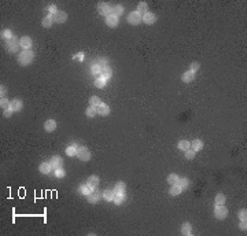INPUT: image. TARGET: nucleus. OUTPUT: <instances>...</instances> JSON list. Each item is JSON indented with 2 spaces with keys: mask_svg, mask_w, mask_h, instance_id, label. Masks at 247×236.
<instances>
[{
  "mask_svg": "<svg viewBox=\"0 0 247 236\" xmlns=\"http://www.w3.org/2000/svg\"><path fill=\"white\" fill-rule=\"evenodd\" d=\"M33 58H34V54H33L30 49L29 51H22V52H19V55H18V63L21 66H27V65L32 63Z\"/></svg>",
  "mask_w": 247,
  "mask_h": 236,
  "instance_id": "obj_1",
  "label": "nucleus"
},
{
  "mask_svg": "<svg viewBox=\"0 0 247 236\" xmlns=\"http://www.w3.org/2000/svg\"><path fill=\"white\" fill-rule=\"evenodd\" d=\"M4 47L5 49H7L10 54H14V52L18 51V48L21 47V44H19V40L14 36V37L8 38V40H4Z\"/></svg>",
  "mask_w": 247,
  "mask_h": 236,
  "instance_id": "obj_2",
  "label": "nucleus"
},
{
  "mask_svg": "<svg viewBox=\"0 0 247 236\" xmlns=\"http://www.w3.org/2000/svg\"><path fill=\"white\" fill-rule=\"evenodd\" d=\"M126 21H128L131 25H139L140 22L143 21V15L140 13H137V11H132V13L128 15Z\"/></svg>",
  "mask_w": 247,
  "mask_h": 236,
  "instance_id": "obj_3",
  "label": "nucleus"
},
{
  "mask_svg": "<svg viewBox=\"0 0 247 236\" xmlns=\"http://www.w3.org/2000/svg\"><path fill=\"white\" fill-rule=\"evenodd\" d=\"M214 216H216V218H218V220L227 218V216H228V209L225 207L224 205H216Z\"/></svg>",
  "mask_w": 247,
  "mask_h": 236,
  "instance_id": "obj_4",
  "label": "nucleus"
},
{
  "mask_svg": "<svg viewBox=\"0 0 247 236\" xmlns=\"http://www.w3.org/2000/svg\"><path fill=\"white\" fill-rule=\"evenodd\" d=\"M77 156L80 158V161L87 162L91 159V151L87 147H80L78 151H77Z\"/></svg>",
  "mask_w": 247,
  "mask_h": 236,
  "instance_id": "obj_5",
  "label": "nucleus"
},
{
  "mask_svg": "<svg viewBox=\"0 0 247 236\" xmlns=\"http://www.w3.org/2000/svg\"><path fill=\"white\" fill-rule=\"evenodd\" d=\"M111 8L113 7H110L107 3H99L98 4V11H99V14H102L103 16H109V15H111Z\"/></svg>",
  "mask_w": 247,
  "mask_h": 236,
  "instance_id": "obj_6",
  "label": "nucleus"
},
{
  "mask_svg": "<svg viewBox=\"0 0 247 236\" xmlns=\"http://www.w3.org/2000/svg\"><path fill=\"white\" fill-rule=\"evenodd\" d=\"M102 196H103V194H102V192L98 189V187H95V188H93V191L88 195V200H89L91 203H98L99 199H100Z\"/></svg>",
  "mask_w": 247,
  "mask_h": 236,
  "instance_id": "obj_7",
  "label": "nucleus"
},
{
  "mask_svg": "<svg viewBox=\"0 0 247 236\" xmlns=\"http://www.w3.org/2000/svg\"><path fill=\"white\" fill-rule=\"evenodd\" d=\"M19 44H21V48L23 49V51H29V49L32 48L33 41L29 36H23V37H21V40H19Z\"/></svg>",
  "mask_w": 247,
  "mask_h": 236,
  "instance_id": "obj_8",
  "label": "nucleus"
},
{
  "mask_svg": "<svg viewBox=\"0 0 247 236\" xmlns=\"http://www.w3.org/2000/svg\"><path fill=\"white\" fill-rule=\"evenodd\" d=\"M66 19H67V14L65 11H58L52 15V21L58 22V23H63V22H66Z\"/></svg>",
  "mask_w": 247,
  "mask_h": 236,
  "instance_id": "obj_9",
  "label": "nucleus"
},
{
  "mask_svg": "<svg viewBox=\"0 0 247 236\" xmlns=\"http://www.w3.org/2000/svg\"><path fill=\"white\" fill-rule=\"evenodd\" d=\"M155 21H156V16H155V14L154 13H145L144 15H143V22H145L147 25H152V23H155Z\"/></svg>",
  "mask_w": 247,
  "mask_h": 236,
  "instance_id": "obj_10",
  "label": "nucleus"
},
{
  "mask_svg": "<svg viewBox=\"0 0 247 236\" xmlns=\"http://www.w3.org/2000/svg\"><path fill=\"white\" fill-rule=\"evenodd\" d=\"M63 161L60 156H52L51 159H49V165H51L52 169H59L60 166H62Z\"/></svg>",
  "mask_w": 247,
  "mask_h": 236,
  "instance_id": "obj_11",
  "label": "nucleus"
},
{
  "mask_svg": "<svg viewBox=\"0 0 247 236\" xmlns=\"http://www.w3.org/2000/svg\"><path fill=\"white\" fill-rule=\"evenodd\" d=\"M96 113H98L99 115H109L110 114V107L107 106V104L102 103L96 107Z\"/></svg>",
  "mask_w": 247,
  "mask_h": 236,
  "instance_id": "obj_12",
  "label": "nucleus"
},
{
  "mask_svg": "<svg viewBox=\"0 0 247 236\" xmlns=\"http://www.w3.org/2000/svg\"><path fill=\"white\" fill-rule=\"evenodd\" d=\"M106 25L109 27H115L118 25V16H115V15H109L106 18Z\"/></svg>",
  "mask_w": 247,
  "mask_h": 236,
  "instance_id": "obj_13",
  "label": "nucleus"
},
{
  "mask_svg": "<svg viewBox=\"0 0 247 236\" xmlns=\"http://www.w3.org/2000/svg\"><path fill=\"white\" fill-rule=\"evenodd\" d=\"M44 129L47 132H52L56 129V121L55 120H47L45 123H44Z\"/></svg>",
  "mask_w": 247,
  "mask_h": 236,
  "instance_id": "obj_14",
  "label": "nucleus"
},
{
  "mask_svg": "<svg viewBox=\"0 0 247 236\" xmlns=\"http://www.w3.org/2000/svg\"><path fill=\"white\" fill-rule=\"evenodd\" d=\"M102 65H99V63H93L92 65V67H91V71H92V74L95 77H102Z\"/></svg>",
  "mask_w": 247,
  "mask_h": 236,
  "instance_id": "obj_15",
  "label": "nucleus"
},
{
  "mask_svg": "<svg viewBox=\"0 0 247 236\" xmlns=\"http://www.w3.org/2000/svg\"><path fill=\"white\" fill-rule=\"evenodd\" d=\"M51 165H49V162H43V163H40V166H38V170H40V173H43V174H48L49 172H51Z\"/></svg>",
  "mask_w": 247,
  "mask_h": 236,
  "instance_id": "obj_16",
  "label": "nucleus"
},
{
  "mask_svg": "<svg viewBox=\"0 0 247 236\" xmlns=\"http://www.w3.org/2000/svg\"><path fill=\"white\" fill-rule=\"evenodd\" d=\"M137 13H140L141 15H144L145 13H148V4L145 2H140L137 4Z\"/></svg>",
  "mask_w": 247,
  "mask_h": 236,
  "instance_id": "obj_17",
  "label": "nucleus"
},
{
  "mask_svg": "<svg viewBox=\"0 0 247 236\" xmlns=\"http://www.w3.org/2000/svg\"><path fill=\"white\" fill-rule=\"evenodd\" d=\"M10 107L14 110V111H19V110L22 109V100H19V99H14V100H11Z\"/></svg>",
  "mask_w": 247,
  "mask_h": 236,
  "instance_id": "obj_18",
  "label": "nucleus"
},
{
  "mask_svg": "<svg viewBox=\"0 0 247 236\" xmlns=\"http://www.w3.org/2000/svg\"><path fill=\"white\" fill-rule=\"evenodd\" d=\"M111 14L120 18V16L123 14V7H122V5H120V4H118V5H114V7L111 8Z\"/></svg>",
  "mask_w": 247,
  "mask_h": 236,
  "instance_id": "obj_19",
  "label": "nucleus"
},
{
  "mask_svg": "<svg viewBox=\"0 0 247 236\" xmlns=\"http://www.w3.org/2000/svg\"><path fill=\"white\" fill-rule=\"evenodd\" d=\"M191 231H192L191 224H189V222H184L183 227H181V233H183V235H185V236H189V235H191Z\"/></svg>",
  "mask_w": 247,
  "mask_h": 236,
  "instance_id": "obj_20",
  "label": "nucleus"
},
{
  "mask_svg": "<svg viewBox=\"0 0 247 236\" xmlns=\"http://www.w3.org/2000/svg\"><path fill=\"white\" fill-rule=\"evenodd\" d=\"M202 148H203V143L200 141V140L196 139V140H194V141L191 143V150H194L195 152H196V151H200Z\"/></svg>",
  "mask_w": 247,
  "mask_h": 236,
  "instance_id": "obj_21",
  "label": "nucleus"
},
{
  "mask_svg": "<svg viewBox=\"0 0 247 236\" xmlns=\"http://www.w3.org/2000/svg\"><path fill=\"white\" fill-rule=\"evenodd\" d=\"M194 77H195V73H192V71H185V73L181 76V80H183L184 82H191L192 80H194Z\"/></svg>",
  "mask_w": 247,
  "mask_h": 236,
  "instance_id": "obj_22",
  "label": "nucleus"
},
{
  "mask_svg": "<svg viewBox=\"0 0 247 236\" xmlns=\"http://www.w3.org/2000/svg\"><path fill=\"white\" fill-rule=\"evenodd\" d=\"M125 183H122V181H120V183H117V185H115L114 188V194H125Z\"/></svg>",
  "mask_w": 247,
  "mask_h": 236,
  "instance_id": "obj_23",
  "label": "nucleus"
},
{
  "mask_svg": "<svg viewBox=\"0 0 247 236\" xmlns=\"http://www.w3.org/2000/svg\"><path fill=\"white\" fill-rule=\"evenodd\" d=\"M181 187L178 185V184H174V185H172L170 187V191H169V194L170 195H173V196H177V195H180L181 194Z\"/></svg>",
  "mask_w": 247,
  "mask_h": 236,
  "instance_id": "obj_24",
  "label": "nucleus"
},
{
  "mask_svg": "<svg viewBox=\"0 0 247 236\" xmlns=\"http://www.w3.org/2000/svg\"><path fill=\"white\" fill-rule=\"evenodd\" d=\"M92 191H93V188H92L91 185H88V184H82V185L80 187V192H81L82 195H87V196H88V195H89Z\"/></svg>",
  "mask_w": 247,
  "mask_h": 236,
  "instance_id": "obj_25",
  "label": "nucleus"
},
{
  "mask_svg": "<svg viewBox=\"0 0 247 236\" xmlns=\"http://www.w3.org/2000/svg\"><path fill=\"white\" fill-rule=\"evenodd\" d=\"M52 15L49 14V15H47V16H44L43 18V21H41V25H43V27H51V25H52Z\"/></svg>",
  "mask_w": 247,
  "mask_h": 236,
  "instance_id": "obj_26",
  "label": "nucleus"
},
{
  "mask_svg": "<svg viewBox=\"0 0 247 236\" xmlns=\"http://www.w3.org/2000/svg\"><path fill=\"white\" fill-rule=\"evenodd\" d=\"M87 184L88 185H91L92 188H95V187H98V184H99V177L98 176H91V177L88 178Z\"/></svg>",
  "mask_w": 247,
  "mask_h": 236,
  "instance_id": "obj_27",
  "label": "nucleus"
},
{
  "mask_svg": "<svg viewBox=\"0 0 247 236\" xmlns=\"http://www.w3.org/2000/svg\"><path fill=\"white\" fill-rule=\"evenodd\" d=\"M189 147H191V143H189L188 140H181V141H178V148H180L181 151L189 150Z\"/></svg>",
  "mask_w": 247,
  "mask_h": 236,
  "instance_id": "obj_28",
  "label": "nucleus"
},
{
  "mask_svg": "<svg viewBox=\"0 0 247 236\" xmlns=\"http://www.w3.org/2000/svg\"><path fill=\"white\" fill-rule=\"evenodd\" d=\"M114 191H110V189H106V191L103 192V198L107 200V202H111V200H114Z\"/></svg>",
  "mask_w": 247,
  "mask_h": 236,
  "instance_id": "obj_29",
  "label": "nucleus"
},
{
  "mask_svg": "<svg viewBox=\"0 0 247 236\" xmlns=\"http://www.w3.org/2000/svg\"><path fill=\"white\" fill-rule=\"evenodd\" d=\"M102 77L106 80H109L110 77H111V69L109 67V66H104L103 69H102Z\"/></svg>",
  "mask_w": 247,
  "mask_h": 236,
  "instance_id": "obj_30",
  "label": "nucleus"
},
{
  "mask_svg": "<svg viewBox=\"0 0 247 236\" xmlns=\"http://www.w3.org/2000/svg\"><path fill=\"white\" fill-rule=\"evenodd\" d=\"M99 104H102V100L98 98V96H91L89 98V106H93V107H98Z\"/></svg>",
  "mask_w": 247,
  "mask_h": 236,
  "instance_id": "obj_31",
  "label": "nucleus"
},
{
  "mask_svg": "<svg viewBox=\"0 0 247 236\" xmlns=\"http://www.w3.org/2000/svg\"><path fill=\"white\" fill-rule=\"evenodd\" d=\"M178 176L177 174H170L169 177H167V184H170V185H174V184H178Z\"/></svg>",
  "mask_w": 247,
  "mask_h": 236,
  "instance_id": "obj_32",
  "label": "nucleus"
},
{
  "mask_svg": "<svg viewBox=\"0 0 247 236\" xmlns=\"http://www.w3.org/2000/svg\"><path fill=\"white\" fill-rule=\"evenodd\" d=\"M125 200V194H115L114 195V203L115 205H121Z\"/></svg>",
  "mask_w": 247,
  "mask_h": 236,
  "instance_id": "obj_33",
  "label": "nucleus"
},
{
  "mask_svg": "<svg viewBox=\"0 0 247 236\" xmlns=\"http://www.w3.org/2000/svg\"><path fill=\"white\" fill-rule=\"evenodd\" d=\"M77 151H78V148H76L74 145L66 148V154H67L69 156H77Z\"/></svg>",
  "mask_w": 247,
  "mask_h": 236,
  "instance_id": "obj_34",
  "label": "nucleus"
},
{
  "mask_svg": "<svg viewBox=\"0 0 247 236\" xmlns=\"http://www.w3.org/2000/svg\"><path fill=\"white\" fill-rule=\"evenodd\" d=\"M85 114H87V117L92 118L95 114H98V113H96V107L89 106V107H88V109H87V111H85Z\"/></svg>",
  "mask_w": 247,
  "mask_h": 236,
  "instance_id": "obj_35",
  "label": "nucleus"
},
{
  "mask_svg": "<svg viewBox=\"0 0 247 236\" xmlns=\"http://www.w3.org/2000/svg\"><path fill=\"white\" fill-rule=\"evenodd\" d=\"M2 37H3V40H8V38L14 37V34H13V32H11V30L5 29V30H3V32H2Z\"/></svg>",
  "mask_w": 247,
  "mask_h": 236,
  "instance_id": "obj_36",
  "label": "nucleus"
},
{
  "mask_svg": "<svg viewBox=\"0 0 247 236\" xmlns=\"http://www.w3.org/2000/svg\"><path fill=\"white\" fill-rule=\"evenodd\" d=\"M106 81H107L106 78H103V77H99V78H96L95 85H96L98 88H103L104 85H106Z\"/></svg>",
  "mask_w": 247,
  "mask_h": 236,
  "instance_id": "obj_37",
  "label": "nucleus"
},
{
  "mask_svg": "<svg viewBox=\"0 0 247 236\" xmlns=\"http://www.w3.org/2000/svg\"><path fill=\"white\" fill-rule=\"evenodd\" d=\"M10 104H11V102H8L5 98H2V100H0V107H2L3 110L10 109Z\"/></svg>",
  "mask_w": 247,
  "mask_h": 236,
  "instance_id": "obj_38",
  "label": "nucleus"
},
{
  "mask_svg": "<svg viewBox=\"0 0 247 236\" xmlns=\"http://www.w3.org/2000/svg\"><path fill=\"white\" fill-rule=\"evenodd\" d=\"M178 185L181 187V189H185L189 187V183H188L187 178H180V180H178Z\"/></svg>",
  "mask_w": 247,
  "mask_h": 236,
  "instance_id": "obj_39",
  "label": "nucleus"
},
{
  "mask_svg": "<svg viewBox=\"0 0 247 236\" xmlns=\"http://www.w3.org/2000/svg\"><path fill=\"white\" fill-rule=\"evenodd\" d=\"M225 203V196L222 194H218L216 196V205H224Z\"/></svg>",
  "mask_w": 247,
  "mask_h": 236,
  "instance_id": "obj_40",
  "label": "nucleus"
},
{
  "mask_svg": "<svg viewBox=\"0 0 247 236\" xmlns=\"http://www.w3.org/2000/svg\"><path fill=\"white\" fill-rule=\"evenodd\" d=\"M185 158L189 159V161H191V159H194L195 158V151L194 150H187L185 151Z\"/></svg>",
  "mask_w": 247,
  "mask_h": 236,
  "instance_id": "obj_41",
  "label": "nucleus"
},
{
  "mask_svg": "<svg viewBox=\"0 0 247 236\" xmlns=\"http://www.w3.org/2000/svg\"><path fill=\"white\" fill-rule=\"evenodd\" d=\"M199 70V63L198 62H192L191 66H189V71H192V73H195V71Z\"/></svg>",
  "mask_w": 247,
  "mask_h": 236,
  "instance_id": "obj_42",
  "label": "nucleus"
},
{
  "mask_svg": "<svg viewBox=\"0 0 247 236\" xmlns=\"http://www.w3.org/2000/svg\"><path fill=\"white\" fill-rule=\"evenodd\" d=\"M65 174H66V173H65V170H63V169H60V167H59V169H55V176H56V177L62 178V177H65Z\"/></svg>",
  "mask_w": 247,
  "mask_h": 236,
  "instance_id": "obj_43",
  "label": "nucleus"
},
{
  "mask_svg": "<svg viewBox=\"0 0 247 236\" xmlns=\"http://www.w3.org/2000/svg\"><path fill=\"white\" fill-rule=\"evenodd\" d=\"M239 218H240V220H246V218H247V211H246V209H242V210L239 211Z\"/></svg>",
  "mask_w": 247,
  "mask_h": 236,
  "instance_id": "obj_44",
  "label": "nucleus"
},
{
  "mask_svg": "<svg viewBox=\"0 0 247 236\" xmlns=\"http://www.w3.org/2000/svg\"><path fill=\"white\" fill-rule=\"evenodd\" d=\"M47 10H48L49 13H51V15H54L55 13H58V11H59V10H58V8H56V5H54V4H51L48 8H47Z\"/></svg>",
  "mask_w": 247,
  "mask_h": 236,
  "instance_id": "obj_45",
  "label": "nucleus"
},
{
  "mask_svg": "<svg viewBox=\"0 0 247 236\" xmlns=\"http://www.w3.org/2000/svg\"><path fill=\"white\" fill-rule=\"evenodd\" d=\"M13 113H14V110L11 109V107H10V109H7V110H4V117L5 118H10L11 115H13Z\"/></svg>",
  "mask_w": 247,
  "mask_h": 236,
  "instance_id": "obj_46",
  "label": "nucleus"
},
{
  "mask_svg": "<svg viewBox=\"0 0 247 236\" xmlns=\"http://www.w3.org/2000/svg\"><path fill=\"white\" fill-rule=\"evenodd\" d=\"M239 228H240L242 231H246V229H247V222H246V220H240V225H239Z\"/></svg>",
  "mask_w": 247,
  "mask_h": 236,
  "instance_id": "obj_47",
  "label": "nucleus"
},
{
  "mask_svg": "<svg viewBox=\"0 0 247 236\" xmlns=\"http://www.w3.org/2000/svg\"><path fill=\"white\" fill-rule=\"evenodd\" d=\"M5 92H7L5 87H4V85H2V87H0V96H2V98H4V96H5Z\"/></svg>",
  "mask_w": 247,
  "mask_h": 236,
  "instance_id": "obj_48",
  "label": "nucleus"
}]
</instances>
